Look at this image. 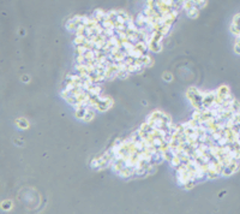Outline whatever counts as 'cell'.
<instances>
[{"mask_svg": "<svg viewBox=\"0 0 240 214\" xmlns=\"http://www.w3.org/2000/svg\"><path fill=\"white\" fill-rule=\"evenodd\" d=\"M113 105V100L108 96H100L98 100H97V103H96V111H100V112H105L107 111L108 108H111Z\"/></svg>", "mask_w": 240, "mask_h": 214, "instance_id": "6da1fadb", "label": "cell"}, {"mask_svg": "<svg viewBox=\"0 0 240 214\" xmlns=\"http://www.w3.org/2000/svg\"><path fill=\"white\" fill-rule=\"evenodd\" d=\"M239 164H240V161H237V160H233L232 163H229V164L224 167L223 172H222V176L228 177V176L233 175L234 172H237V171L239 170Z\"/></svg>", "mask_w": 240, "mask_h": 214, "instance_id": "7a4b0ae2", "label": "cell"}, {"mask_svg": "<svg viewBox=\"0 0 240 214\" xmlns=\"http://www.w3.org/2000/svg\"><path fill=\"white\" fill-rule=\"evenodd\" d=\"M231 32L234 34L235 36L240 35V13L233 18L232 21V25H231Z\"/></svg>", "mask_w": 240, "mask_h": 214, "instance_id": "3957f363", "label": "cell"}, {"mask_svg": "<svg viewBox=\"0 0 240 214\" xmlns=\"http://www.w3.org/2000/svg\"><path fill=\"white\" fill-rule=\"evenodd\" d=\"M199 10H201V9H199L198 6H196V5H194L192 9H190L189 11H186V15H187V17H189V18L194 19V18H197V17H198V15H199Z\"/></svg>", "mask_w": 240, "mask_h": 214, "instance_id": "277c9868", "label": "cell"}, {"mask_svg": "<svg viewBox=\"0 0 240 214\" xmlns=\"http://www.w3.org/2000/svg\"><path fill=\"white\" fill-rule=\"evenodd\" d=\"M96 113V110L93 108V107H87V113H85V117H84V122H90L91 119H94Z\"/></svg>", "mask_w": 240, "mask_h": 214, "instance_id": "5b68a950", "label": "cell"}, {"mask_svg": "<svg viewBox=\"0 0 240 214\" xmlns=\"http://www.w3.org/2000/svg\"><path fill=\"white\" fill-rule=\"evenodd\" d=\"M16 123L18 124V126H19L20 129H27V128L29 126V122H28L25 118H19V119H17Z\"/></svg>", "mask_w": 240, "mask_h": 214, "instance_id": "8992f818", "label": "cell"}, {"mask_svg": "<svg viewBox=\"0 0 240 214\" xmlns=\"http://www.w3.org/2000/svg\"><path fill=\"white\" fill-rule=\"evenodd\" d=\"M85 113H87V107H80V108H77L76 110V117L78 118V119H84V117H85Z\"/></svg>", "mask_w": 240, "mask_h": 214, "instance_id": "52a82bcc", "label": "cell"}, {"mask_svg": "<svg viewBox=\"0 0 240 214\" xmlns=\"http://www.w3.org/2000/svg\"><path fill=\"white\" fill-rule=\"evenodd\" d=\"M163 78H164L166 81H171V80H172V75L168 73V72H164V73H163Z\"/></svg>", "mask_w": 240, "mask_h": 214, "instance_id": "ba28073f", "label": "cell"}, {"mask_svg": "<svg viewBox=\"0 0 240 214\" xmlns=\"http://www.w3.org/2000/svg\"><path fill=\"white\" fill-rule=\"evenodd\" d=\"M28 80H29L28 76H23V81H24V82H28Z\"/></svg>", "mask_w": 240, "mask_h": 214, "instance_id": "9c48e42d", "label": "cell"}]
</instances>
